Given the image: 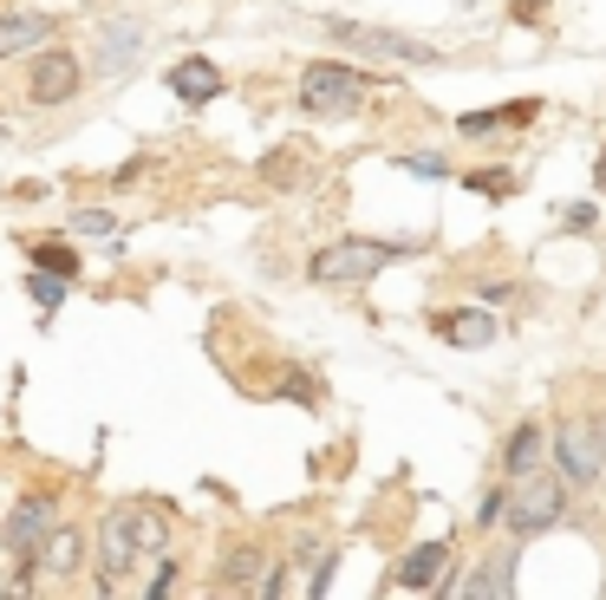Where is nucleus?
Instances as JSON below:
<instances>
[{
  "instance_id": "obj_1",
  "label": "nucleus",
  "mask_w": 606,
  "mask_h": 600,
  "mask_svg": "<svg viewBox=\"0 0 606 600\" xmlns=\"http://www.w3.org/2000/svg\"><path fill=\"white\" fill-rule=\"evenodd\" d=\"M404 242H365V235H345V242H327L320 255H313V281H327V288H352V281H372L385 261H398Z\"/></svg>"
},
{
  "instance_id": "obj_2",
  "label": "nucleus",
  "mask_w": 606,
  "mask_h": 600,
  "mask_svg": "<svg viewBox=\"0 0 606 600\" xmlns=\"http://www.w3.org/2000/svg\"><path fill=\"white\" fill-rule=\"evenodd\" d=\"M327 33H333V46H352V53H379V60H404V66H430V60H444L430 40H417V33H392V26H359V20H320Z\"/></svg>"
},
{
  "instance_id": "obj_3",
  "label": "nucleus",
  "mask_w": 606,
  "mask_h": 600,
  "mask_svg": "<svg viewBox=\"0 0 606 600\" xmlns=\"http://www.w3.org/2000/svg\"><path fill=\"white\" fill-rule=\"evenodd\" d=\"M53 516H60V503H53L46 490L20 496L13 516H7V548L20 555V588H26V575H40V548H46V535H53Z\"/></svg>"
},
{
  "instance_id": "obj_4",
  "label": "nucleus",
  "mask_w": 606,
  "mask_h": 600,
  "mask_svg": "<svg viewBox=\"0 0 606 600\" xmlns=\"http://www.w3.org/2000/svg\"><path fill=\"white\" fill-rule=\"evenodd\" d=\"M359 98H365V78L333 66V60H320V66L300 73V105H307L313 118H352Z\"/></svg>"
},
{
  "instance_id": "obj_5",
  "label": "nucleus",
  "mask_w": 606,
  "mask_h": 600,
  "mask_svg": "<svg viewBox=\"0 0 606 600\" xmlns=\"http://www.w3.org/2000/svg\"><path fill=\"white\" fill-rule=\"evenodd\" d=\"M561 503H567V490H561L554 476L529 470V476H515V490H509V528L529 542V535H541V528L561 523Z\"/></svg>"
},
{
  "instance_id": "obj_6",
  "label": "nucleus",
  "mask_w": 606,
  "mask_h": 600,
  "mask_svg": "<svg viewBox=\"0 0 606 600\" xmlns=\"http://www.w3.org/2000/svg\"><path fill=\"white\" fill-rule=\"evenodd\" d=\"M554 463H561V476L567 483H594V476H606V438L587 425V418H567L561 425V438H554Z\"/></svg>"
},
{
  "instance_id": "obj_7",
  "label": "nucleus",
  "mask_w": 606,
  "mask_h": 600,
  "mask_svg": "<svg viewBox=\"0 0 606 600\" xmlns=\"http://www.w3.org/2000/svg\"><path fill=\"white\" fill-rule=\"evenodd\" d=\"M78 78H85V66H78L72 53H40L33 73H26V98H33V105H72Z\"/></svg>"
},
{
  "instance_id": "obj_8",
  "label": "nucleus",
  "mask_w": 606,
  "mask_h": 600,
  "mask_svg": "<svg viewBox=\"0 0 606 600\" xmlns=\"http://www.w3.org/2000/svg\"><path fill=\"white\" fill-rule=\"evenodd\" d=\"M444 575H450V542H424V548H411V555L398 561V588L404 594H430V588L450 594Z\"/></svg>"
},
{
  "instance_id": "obj_9",
  "label": "nucleus",
  "mask_w": 606,
  "mask_h": 600,
  "mask_svg": "<svg viewBox=\"0 0 606 600\" xmlns=\"http://www.w3.org/2000/svg\"><path fill=\"white\" fill-rule=\"evenodd\" d=\"M137 523H131V510H111L105 523H98V561H105V588L118 581V575H131V561H137Z\"/></svg>"
},
{
  "instance_id": "obj_10",
  "label": "nucleus",
  "mask_w": 606,
  "mask_h": 600,
  "mask_svg": "<svg viewBox=\"0 0 606 600\" xmlns=\"http://www.w3.org/2000/svg\"><path fill=\"white\" fill-rule=\"evenodd\" d=\"M430 333L450 340V346H489L496 340V313L489 307H444V313H430Z\"/></svg>"
},
{
  "instance_id": "obj_11",
  "label": "nucleus",
  "mask_w": 606,
  "mask_h": 600,
  "mask_svg": "<svg viewBox=\"0 0 606 600\" xmlns=\"http://www.w3.org/2000/svg\"><path fill=\"white\" fill-rule=\"evenodd\" d=\"M170 92H177L183 105H209V98H222V73H215V60H202V53L177 60V66H170Z\"/></svg>"
},
{
  "instance_id": "obj_12",
  "label": "nucleus",
  "mask_w": 606,
  "mask_h": 600,
  "mask_svg": "<svg viewBox=\"0 0 606 600\" xmlns=\"http://www.w3.org/2000/svg\"><path fill=\"white\" fill-rule=\"evenodd\" d=\"M46 40H53V13H7V20H0V60L33 53V46H46Z\"/></svg>"
},
{
  "instance_id": "obj_13",
  "label": "nucleus",
  "mask_w": 606,
  "mask_h": 600,
  "mask_svg": "<svg viewBox=\"0 0 606 600\" xmlns=\"http://www.w3.org/2000/svg\"><path fill=\"white\" fill-rule=\"evenodd\" d=\"M509 568H515V555L502 548V555H482V568H476V581H450V594H464V600H502V594H515V581H509Z\"/></svg>"
},
{
  "instance_id": "obj_14",
  "label": "nucleus",
  "mask_w": 606,
  "mask_h": 600,
  "mask_svg": "<svg viewBox=\"0 0 606 600\" xmlns=\"http://www.w3.org/2000/svg\"><path fill=\"white\" fill-rule=\"evenodd\" d=\"M78 555H85V535H78L72 523H53L46 548H40V575H72V568H78Z\"/></svg>"
},
{
  "instance_id": "obj_15",
  "label": "nucleus",
  "mask_w": 606,
  "mask_h": 600,
  "mask_svg": "<svg viewBox=\"0 0 606 600\" xmlns=\"http://www.w3.org/2000/svg\"><path fill=\"white\" fill-rule=\"evenodd\" d=\"M535 118V98H515L509 111H470L464 118V138H482V131H502V125H529Z\"/></svg>"
},
{
  "instance_id": "obj_16",
  "label": "nucleus",
  "mask_w": 606,
  "mask_h": 600,
  "mask_svg": "<svg viewBox=\"0 0 606 600\" xmlns=\"http://www.w3.org/2000/svg\"><path fill=\"white\" fill-rule=\"evenodd\" d=\"M502 463H509V483L529 476V470H541V425H522V431L509 438V457H502Z\"/></svg>"
},
{
  "instance_id": "obj_17",
  "label": "nucleus",
  "mask_w": 606,
  "mask_h": 600,
  "mask_svg": "<svg viewBox=\"0 0 606 600\" xmlns=\"http://www.w3.org/2000/svg\"><path fill=\"white\" fill-rule=\"evenodd\" d=\"M137 40H143L137 26H105V60H98V66H105V73L131 66V60H137Z\"/></svg>"
},
{
  "instance_id": "obj_18",
  "label": "nucleus",
  "mask_w": 606,
  "mask_h": 600,
  "mask_svg": "<svg viewBox=\"0 0 606 600\" xmlns=\"http://www.w3.org/2000/svg\"><path fill=\"white\" fill-rule=\"evenodd\" d=\"M26 255H33V268H46V275H66V281H78V255H72L66 242H33Z\"/></svg>"
},
{
  "instance_id": "obj_19",
  "label": "nucleus",
  "mask_w": 606,
  "mask_h": 600,
  "mask_svg": "<svg viewBox=\"0 0 606 600\" xmlns=\"http://www.w3.org/2000/svg\"><path fill=\"white\" fill-rule=\"evenodd\" d=\"M222 575H228V588H248V581L262 575V548H255V542H242V548H228V561H222Z\"/></svg>"
},
{
  "instance_id": "obj_20",
  "label": "nucleus",
  "mask_w": 606,
  "mask_h": 600,
  "mask_svg": "<svg viewBox=\"0 0 606 600\" xmlns=\"http://www.w3.org/2000/svg\"><path fill=\"white\" fill-rule=\"evenodd\" d=\"M33 300H40L46 313H53V307H66V275H46V268H40V275H33Z\"/></svg>"
},
{
  "instance_id": "obj_21",
  "label": "nucleus",
  "mask_w": 606,
  "mask_h": 600,
  "mask_svg": "<svg viewBox=\"0 0 606 600\" xmlns=\"http://www.w3.org/2000/svg\"><path fill=\"white\" fill-rule=\"evenodd\" d=\"M502 516H509V490H489V496H482V510H476V523L489 528V523H502Z\"/></svg>"
},
{
  "instance_id": "obj_22",
  "label": "nucleus",
  "mask_w": 606,
  "mask_h": 600,
  "mask_svg": "<svg viewBox=\"0 0 606 600\" xmlns=\"http://www.w3.org/2000/svg\"><path fill=\"white\" fill-rule=\"evenodd\" d=\"M470 190H476V196H509V190H515V176H489V170H476Z\"/></svg>"
},
{
  "instance_id": "obj_23",
  "label": "nucleus",
  "mask_w": 606,
  "mask_h": 600,
  "mask_svg": "<svg viewBox=\"0 0 606 600\" xmlns=\"http://www.w3.org/2000/svg\"><path fill=\"white\" fill-rule=\"evenodd\" d=\"M78 228L85 235H111V210H78Z\"/></svg>"
},
{
  "instance_id": "obj_24",
  "label": "nucleus",
  "mask_w": 606,
  "mask_h": 600,
  "mask_svg": "<svg viewBox=\"0 0 606 600\" xmlns=\"http://www.w3.org/2000/svg\"><path fill=\"white\" fill-rule=\"evenodd\" d=\"M404 170H411V176H444V157H424V150H417V157H404Z\"/></svg>"
},
{
  "instance_id": "obj_25",
  "label": "nucleus",
  "mask_w": 606,
  "mask_h": 600,
  "mask_svg": "<svg viewBox=\"0 0 606 600\" xmlns=\"http://www.w3.org/2000/svg\"><path fill=\"white\" fill-rule=\"evenodd\" d=\"M170 588H177V561H163V568H157V575H150V588H143V594H170Z\"/></svg>"
},
{
  "instance_id": "obj_26",
  "label": "nucleus",
  "mask_w": 606,
  "mask_h": 600,
  "mask_svg": "<svg viewBox=\"0 0 606 600\" xmlns=\"http://www.w3.org/2000/svg\"><path fill=\"white\" fill-rule=\"evenodd\" d=\"M561 223H567V228H587V223H594V203H561Z\"/></svg>"
},
{
  "instance_id": "obj_27",
  "label": "nucleus",
  "mask_w": 606,
  "mask_h": 600,
  "mask_svg": "<svg viewBox=\"0 0 606 600\" xmlns=\"http://www.w3.org/2000/svg\"><path fill=\"white\" fill-rule=\"evenodd\" d=\"M262 170H268V183H294V163H287V150H274Z\"/></svg>"
},
{
  "instance_id": "obj_28",
  "label": "nucleus",
  "mask_w": 606,
  "mask_h": 600,
  "mask_svg": "<svg viewBox=\"0 0 606 600\" xmlns=\"http://www.w3.org/2000/svg\"><path fill=\"white\" fill-rule=\"evenodd\" d=\"M594 183H600V190H606V150H600V157H594Z\"/></svg>"
}]
</instances>
